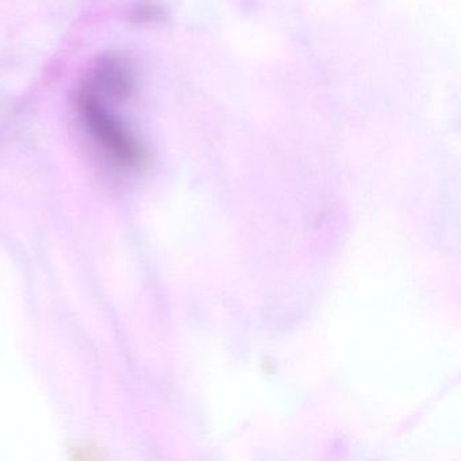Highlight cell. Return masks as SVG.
Here are the masks:
<instances>
[{"instance_id":"obj_3","label":"cell","mask_w":461,"mask_h":461,"mask_svg":"<svg viewBox=\"0 0 461 461\" xmlns=\"http://www.w3.org/2000/svg\"><path fill=\"white\" fill-rule=\"evenodd\" d=\"M156 12L150 6H139L133 12V17L136 21L152 20L155 17Z\"/></svg>"},{"instance_id":"obj_1","label":"cell","mask_w":461,"mask_h":461,"mask_svg":"<svg viewBox=\"0 0 461 461\" xmlns=\"http://www.w3.org/2000/svg\"><path fill=\"white\" fill-rule=\"evenodd\" d=\"M98 94L85 85L77 98V107L96 142L126 167H141L147 160L144 148L122 122L109 112Z\"/></svg>"},{"instance_id":"obj_2","label":"cell","mask_w":461,"mask_h":461,"mask_svg":"<svg viewBox=\"0 0 461 461\" xmlns=\"http://www.w3.org/2000/svg\"><path fill=\"white\" fill-rule=\"evenodd\" d=\"M86 86L101 98L112 96L121 101L131 96L134 77L125 60L117 56H107L99 61Z\"/></svg>"}]
</instances>
